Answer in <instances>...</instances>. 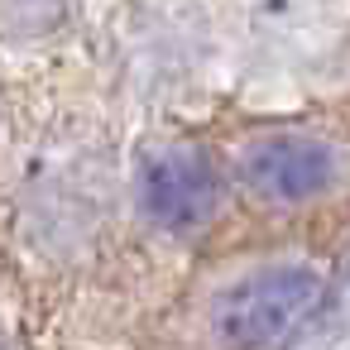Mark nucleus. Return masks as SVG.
Listing matches in <instances>:
<instances>
[{"instance_id":"f03ea898","label":"nucleus","mask_w":350,"mask_h":350,"mask_svg":"<svg viewBox=\"0 0 350 350\" xmlns=\"http://www.w3.org/2000/svg\"><path fill=\"white\" fill-rule=\"evenodd\" d=\"M254 178L278 197H307L326 183V159L317 149H302V144H273L254 163Z\"/></svg>"},{"instance_id":"7ed1b4c3","label":"nucleus","mask_w":350,"mask_h":350,"mask_svg":"<svg viewBox=\"0 0 350 350\" xmlns=\"http://www.w3.org/2000/svg\"><path fill=\"white\" fill-rule=\"evenodd\" d=\"M206 197H211V178L202 168H192V163H168L149 183V206L163 221H192V216H202Z\"/></svg>"},{"instance_id":"f257e3e1","label":"nucleus","mask_w":350,"mask_h":350,"mask_svg":"<svg viewBox=\"0 0 350 350\" xmlns=\"http://www.w3.org/2000/svg\"><path fill=\"white\" fill-rule=\"evenodd\" d=\"M321 283L307 269H283V273H264L245 288H235L221 312H216V336L230 350H264L273 340H283L307 307L317 302Z\"/></svg>"}]
</instances>
